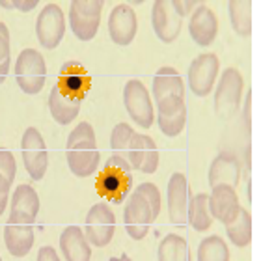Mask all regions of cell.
Instances as JSON below:
<instances>
[{
	"label": "cell",
	"mask_w": 261,
	"mask_h": 261,
	"mask_svg": "<svg viewBox=\"0 0 261 261\" xmlns=\"http://www.w3.org/2000/svg\"><path fill=\"white\" fill-rule=\"evenodd\" d=\"M65 157H67V166L76 177H90L97 172L101 153L92 123L81 121L71 130L65 144Z\"/></svg>",
	"instance_id": "cell-1"
},
{
	"label": "cell",
	"mask_w": 261,
	"mask_h": 261,
	"mask_svg": "<svg viewBox=\"0 0 261 261\" xmlns=\"http://www.w3.org/2000/svg\"><path fill=\"white\" fill-rule=\"evenodd\" d=\"M130 187H133V168L129 166L125 159L112 157L105 163V170L99 174L97 191L107 200L121 203L129 196Z\"/></svg>",
	"instance_id": "cell-2"
},
{
	"label": "cell",
	"mask_w": 261,
	"mask_h": 261,
	"mask_svg": "<svg viewBox=\"0 0 261 261\" xmlns=\"http://www.w3.org/2000/svg\"><path fill=\"white\" fill-rule=\"evenodd\" d=\"M47 64L41 53L36 49H24L15 60V81L27 95H38L45 86Z\"/></svg>",
	"instance_id": "cell-3"
},
{
	"label": "cell",
	"mask_w": 261,
	"mask_h": 261,
	"mask_svg": "<svg viewBox=\"0 0 261 261\" xmlns=\"http://www.w3.org/2000/svg\"><path fill=\"white\" fill-rule=\"evenodd\" d=\"M243 88H245V79L239 69L235 67L224 69L215 92V112L218 114V118L228 120L241 109Z\"/></svg>",
	"instance_id": "cell-4"
},
{
	"label": "cell",
	"mask_w": 261,
	"mask_h": 261,
	"mask_svg": "<svg viewBox=\"0 0 261 261\" xmlns=\"http://www.w3.org/2000/svg\"><path fill=\"white\" fill-rule=\"evenodd\" d=\"M103 0H73L69 4V24L73 36L81 41H92L99 30Z\"/></svg>",
	"instance_id": "cell-5"
},
{
	"label": "cell",
	"mask_w": 261,
	"mask_h": 261,
	"mask_svg": "<svg viewBox=\"0 0 261 261\" xmlns=\"http://www.w3.org/2000/svg\"><path fill=\"white\" fill-rule=\"evenodd\" d=\"M21 155L30 179L41 181L49 168V153L43 136L36 127H28L21 138Z\"/></svg>",
	"instance_id": "cell-6"
},
{
	"label": "cell",
	"mask_w": 261,
	"mask_h": 261,
	"mask_svg": "<svg viewBox=\"0 0 261 261\" xmlns=\"http://www.w3.org/2000/svg\"><path fill=\"white\" fill-rule=\"evenodd\" d=\"M123 105L129 118L142 129H149L155 120L153 101L147 88L138 79H133L123 88Z\"/></svg>",
	"instance_id": "cell-7"
},
{
	"label": "cell",
	"mask_w": 261,
	"mask_h": 261,
	"mask_svg": "<svg viewBox=\"0 0 261 261\" xmlns=\"http://www.w3.org/2000/svg\"><path fill=\"white\" fill-rule=\"evenodd\" d=\"M116 231V217L112 209H110L105 201H99L88 211L86 215V228H84V235H86L90 246H97V248H105L109 245Z\"/></svg>",
	"instance_id": "cell-8"
},
{
	"label": "cell",
	"mask_w": 261,
	"mask_h": 261,
	"mask_svg": "<svg viewBox=\"0 0 261 261\" xmlns=\"http://www.w3.org/2000/svg\"><path fill=\"white\" fill-rule=\"evenodd\" d=\"M36 36L39 45L47 50L56 49L65 36V15L62 8L50 2L39 11L36 19Z\"/></svg>",
	"instance_id": "cell-9"
},
{
	"label": "cell",
	"mask_w": 261,
	"mask_h": 261,
	"mask_svg": "<svg viewBox=\"0 0 261 261\" xmlns=\"http://www.w3.org/2000/svg\"><path fill=\"white\" fill-rule=\"evenodd\" d=\"M218 69H220V62H218L217 55H213V53L200 55L191 62L187 81H189V88L196 97H207L211 93L213 86L217 82Z\"/></svg>",
	"instance_id": "cell-10"
},
{
	"label": "cell",
	"mask_w": 261,
	"mask_h": 261,
	"mask_svg": "<svg viewBox=\"0 0 261 261\" xmlns=\"http://www.w3.org/2000/svg\"><path fill=\"white\" fill-rule=\"evenodd\" d=\"M153 220H155V217H153L151 207L140 194L133 192V194L127 196L125 209H123V224H125L127 235L130 239H144L149 231V226L153 224Z\"/></svg>",
	"instance_id": "cell-11"
},
{
	"label": "cell",
	"mask_w": 261,
	"mask_h": 261,
	"mask_svg": "<svg viewBox=\"0 0 261 261\" xmlns=\"http://www.w3.org/2000/svg\"><path fill=\"white\" fill-rule=\"evenodd\" d=\"M125 161L129 166L142 174H155L159 168V147L151 136L135 133L127 147Z\"/></svg>",
	"instance_id": "cell-12"
},
{
	"label": "cell",
	"mask_w": 261,
	"mask_h": 261,
	"mask_svg": "<svg viewBox=\"0 0 261 261\" xmlns=\"http://www.w3.org/2000/svg\"><path fill=\"white\" fill-rule=\"evenodd\" d=\"M189 201H191V191H189V181L185 174L175 172L172 174L166 189V205H168L170 222L174 226L185 228L187 224V211H189Z\"/></svg>",
	"instance_id": "cell-13"
},
{
	"label": "cell",
	"mask_w": 261,
	"mask_h": 261,
	"mask_svg": "<svg viewBox=\"0 0 261 261\" xmlns=\"http://www.w3.org/2000/svg\"><path fill=\"white\" fill-rule=\"evenodd\" d=\"M151 97L155 105L185 101V84L174 67L164 65L155 73L151 84Z\"/></svg>",
	"instance_id": "cell-14"
},
{
	"label": "cell",
	"mask_w": 261,
	"mask_h": 261,
	"mask_svg": "<svg viewBox=\"0 0 261 261\" xmlns=\"http://www.w3.org/2000/svg\"><path fill=\"white\" fill-rule=\"evenodd\" d=\"M151 24L163 43H174L181 34L183 19L175 13L170 0H157L151 8Z\"/></svg>",
	"instance_id": "cell-15"
},
{
	"label": "cell",
	"mask_w": 261,
	"mask_h": 261,
	"mask_svg": "<svg viewBox=\"0 0 261 261\" xmlns=\"http://www.w3.org/2000/svg\"><path fill=\"white\" fill-rule=\"evenodd\" d=\"M39 213V196L30 185H19L10 201V224L34 226Z\"/></svg>",
	"instance_id": "cell-16"
},
{
	"label": "cell",
	"mask_w": 261,
	"mask_h": 261,
	"mask_svg": "<svg viewBox=\"0 0 261 261\" xmlns=\"http://www.w3.org/2000/svg\"><path fill=\"white\" fill-rule=\"evenodd\" d=\"M136 30H138V19L129 4H118L112 8L109 15V34L116 45L121 47L129 45L135 39Z\"/></svg>",
	"instance_id": "cell-17"
},
{
	"label": "cell",
	"mask_w": 261,
	"mask_h": 261,
	"mask_svg": "<svg viewBox=\"0 0 261 261\" xmlns=\"http://www.w3.org/2000/svg\"><path fill=\"white\" fill-rule=\"evenodd\" d=\"M65 95H69L73 99H84L90 88H92V76L86 71V67L81 62L69 60L62 65L60 75H58V84Z\"/></svg>",
	"instance_id": "cell-18"
},
{
	"label": "cell",
	"mask_w": 261,
	"mask_h": 261,
	"mask_svg": "<svg viewBox=\"0 0 261 261\" xmlns=\"http://www.w3.org/2000/svg\"><path fill=\"white\" fill-rule=\"evenodd\" d=\"M241 175H243V166L241 161L235 157L233 153L222 151L213 159L211 166H209V185L211 189L215 187H235L239 185Z\"/></svg>",
	"instance_id": "cell-19"
},
{
	"label": "cell",
	"mask_w": 261,
	"mask_h": 261,
	"mask_svg": "<svg viewBox=\"0 0 261 261\" xmlns=\"http://www.w3.org/2000/svg\"><path fill=\"white\" fill-rule=\"evenodd\" d=\"M189 34L198 47L213 45L218 34V21L215 11L209 6L200 4L192 11L191 21H189Z\"/></svg>",
	"instance_id": "cell-20"
},
{
	"label": "cell",
	"mask_w": 261,
	"mask_h": 261,
	"mask_svg": "<svg viewBox=\"0 0 261 261\" xmlns=\"http://www.w3.org/2000/svg\"><path fill=\"white\" fill-rule=\"evenodd\" d=\"M157 123L164 136H179L185 130L187 123V107L185 101L157 105Z\"/></svg>",
	"instance_id": "cell-21"
},
{
	"label": "cell",
	"mask_w": 261,
	"mask_h": 261,
	"mask_svg": "<svg viewBox=\"0 0 261 261\" xmlns=\"http://www.w3.org/2000/svg\"><path fill=\"white\" fill-rule=\"evenodd\" d=\"M60 252L65 261H90L92 246L79 226H67L60 235Z\"/></svg>",
	"instance_id": "cell-22"
},
{
	"label": "cell",
	"mask_w": 261,
	"mask_h": 261,
	"mask_svg": "<svg viewBox=\"0 0 261 261\" xmlns=\"http://www.w3.org/2000/svg\"><path fill=\"white\" fill-rule=\"evenodd\" d=\"M239 196L231 187H215L211 189V196H209V213L211 217L218 222L226 224L229 218L233 217L235 213L239 211Z\"/></svg>",
	"instance_id": "cell-23"
},
{
	"label": "cell",
	"mask_w": 261,
	"mask_h": 261,
	"mask_svg": "<svg viewBox=\"0 0 261 261\" xmlns=\"http://www.w3.org/2000/svg\"><path fill=\"white\" fill-rule=\"evenodd\" d=\"M4 243L13 257L28 256L34 246V226L8 222L4 226Z\"/></svg>",
	"instance_id": "cell-24"
},
{
	"label": "cell",
	"mask_w": 261,
	"mask_h": 261,
	"mask_svg": "<svg viewBox=\"0 0 261 261\" xmlns=\"http://www.w3.org/2000/svg\"><path fill=\"white\" fill-rule=\"evenodd\" d=\"M81 105H82L81 99H73L69 95H65L58 86L53 88L49 93L50 116L60 125H69V123L75 121V118L81 112Z\"/></svg>",
	"instance_id": "cell-25"
},
{
	"label": "cell",
	"mask_w": 261,
	"mask_h": 261,
	"mask_svg": "<svg viewBox=\"0 0 261 261\" xmlns=\"http://www.w3.org/2000/svg\"><path fill=\"white\" fill-rule=\"evenodd\" d=\"M224 226H226L228 239L231 241L237 248H245V246L250 245V241H252V217H250V213L246 211L243 205L239 207V211L235 213L233 217L229 218Z\"/></svg>",
	"instance_id": "cell-26"
},
{
	"label": "cell",
	"mask_w": 261,
	"mask_h": 261,
	"mask_svg": "<svg viewBox=\"0 0 261 261\" xmlns=\"http://www.w3.org/2000/svg\"><path fill=\"white\" fill-rule=\"evenodd\" d=\"M187 222L194 228V231H207L211 228L213 217L209 213V196L203 194V192L191 196L189 211H187Z\"/></svg>",
	"instance_id": "cell-27"
},
{
	"label": "cell",
	"mask_w": 261,
	"mask_h": 261,
	"mask_svg": "<svg viewBox=\"0 0 261 261\" xmlns=\"http://www.w3.org/2000/svg\"><path fill=\"white\" fill-rule=\"evenodd\" d=\"M229 21L239 38H248L252 34V2L250 0H229Z\"/></svg>",
	"instance_id": "cell-28"
},
{
	"label": "cell",
	"mask_w": 261,
	"mask_h": 261,
	"mask_svg": "<svg viewBox=\"0 0 261 261\" xmlns=\"http://www.w3.org/2000/svg\"><path fill=\"white\" fill-rule=\"evenodd\" d=\"M157 259L159 261H191L187 241L177 233H168L161 241V245H159Z\"/></svg>",
	"instance_id": "cell-29"
},
{
	"label": "cell",
	"mask_w": 261,
	"mask_h": 261,
	"mask_svg": "<svg viewBox=\"0 0 261 261\" xmlns=\"http://www.w3.org/2000/svg\"><path fill=\"white\" fill-rule=\"evenodd\" d=\"M198 261H229V248L220 235H209L198 246Z\"/></svg>",
	"instance_id": "cell-30"
},
{
	"label": "cell",
	"mask_w": 261,
	"mask_h": 261,
	"mask_svg": "<svg viewBox=\"0 0 261 261\" xmlns=\"http://www.w3.org/2000/svg\"><path fill=\"white\" fill-rule=\"evenodd\" d=\"M135 135V129L129 125V123H118V125L112 129V135H110V147L114 151L116 157L125 159L127 157V147H129V142Z\"/></svg>",
	"instance_id": "cell-31"
},
{
	"label": "cell",
	"mask_w": 261,
	"mask_h": 261,
	"mask_svg": "<svg viewBox=\"0 0 261 261\" xmlns=\"http://www.w3.org/2000/svg\"><path fill=\"white\" fill-rule=\"evenodd\" d=\"M17 175V163L13 153L0 149V192H10Z\"/></svg>",
	"instance_id": "cell-32"
},
{
	"label": "cell",
	"mask_w": 261,
	"mask_h": 261,
	"mask_svg": "<svg viewBox=\"0 0 261 261\" xmlns=\"http://www.w3.org/2000/svg\"><path fill=\"white\" fill-rule=\"evenodd\" d=\"M11 67V50H10V30L0 21V84L8 79Z\"/></svg>",
	"instance_id": "cell-33"
},
{
	"label": "cell",
	"mask_w": 261,
	"mask_h": 261,
	"mask_svg": "<svg viewBox=\"0 0 261 261\" xmlns=\"http://www.w3.org/2000/svg\"><path fill=\"white\" fill-rule=\"evenodd\" d=\"M136 194H140L144 200L149 203L153 211V217L157 218L159 213H161V191L157 189V185H153V183H140V185L135 189Z\"/></svg>",
	"instance_id": "cell-34"
},
{
	"label": "cell",
	"mask_w": 261,
	"mask_h": 261,
	"mask_svg": "<svg viewBox=\"0 0 261 261\" xmlns=\"http://www.w3.org/2000/svg\"><path fill=\"white\" fill-rule=\"evenodd\" d=\"M38 0H0V8L19 11H32L34 8H38Z\"/></svg>",
	"instance_id": "cell-35"
},
{
	"label": "cell",
	"mask_w": 261,
	"mask_h": 261,
	"mask_svg": "<svg viewBox=\"0 0 261 261\" xmlns=\"http://www.w3.org/2000/svg\"><path fill=\"white\" fill-rule=\"evenodd\" d=\"M172 8L175 10V13L183 19L187 17L189 13H192L196 8V2L194 0H172Z\"/></svg>",
	"instance_id": "cell-36"
},
{
	"label": "cell",
	"mask_w": 261,
	"mask_h": 261,
	"mask_svg": "<svg viewBox=\"0 0 261 261\" xmlns=\"http://www.w3.org/2000/svg\"><path fill=\"white\" fill-rule=\"evenodd\" d=\"M36 261H60V256H58V252L53 246H41Z\"/></svg>",
	"instance_id": "cell-37"
},
{
	"label": "cell",
	"mask_w": 261,
	"mask_h": 261,
	"mask_svg": "<svg viewBox=\"0 0 261 261\" xmlns=\"http://www.w3.org/2000/svg\"><path fill=\"white\" fill-rule=\"evenodd\" d=\"M8 200H10V192H0V217L8 207Z\"/></svg>",
	"instance_id": "cell-38"
},
{
	"label": "cell",
	"mask_w": 261,
	"mask_h": 261,
	"mask_svg": "<svg viewBox=\"0 0 261 261\" xmlns=\"http://www.w3.org/2000/svg\"><path fill=\"white\" fill-rule=\"evenodd\" d=\"M250 97H252V93L248 92V93H246V101H245V120H246V125L250 123Z\"/></svg>",
	"instance_id": "cell-39"
},
{
	"label": "cell",
	"mask_w": 261,
	"mask_h": 261,
	"mask_svg": "<svg viewBox=\"0 0 261 261\" xmlns=\"http://www.w3.org/2000/svg\"><path fill=\"white\" fill-rule=\"evenodd\" d=\"M109 261H133V259L129 257V254H121L120 257H110Z\"/></svg>",
	"instance_id": "cell-40"
},
{
	"label": "cell",
	"mask_w": 261,
	"mask_h": 261,
	"mask_svg": "<svg viewBox=\"0 0 261 261\" xmlns=\"http://www.w3.org/2000/svg\"><path fill=\"white\" fill-rule=\"evenodd\" d=\"M0 261H2V257H0Z\"/></svg>",
	"instance_id": "cell-41"
}]
</instances>
